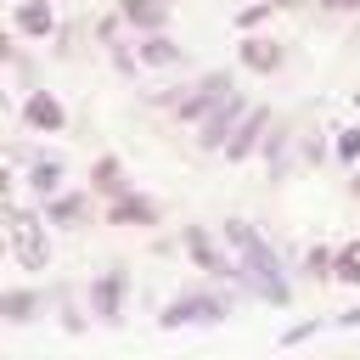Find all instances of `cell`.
<instances>
[{"label": "cell", "instance_id": "cell-23", "mask_svg": "<svg viewBox=\"0 0 360 360\" xmlns=\"http://www.w3.org/2000/svg\"><path fill=\"white\" fill-rule=\"evenodd\" d=\"M338 158L343 163H360V129H338Z\"/></svg>", "mask_w": 360, "mask_h": 360}, {"label": "cell", "instance_id": "cell-20", "mask_svg": "<svg viewBox=\"0 0 360 360\" xmlns=\"http://www.w3.org/2000/svg\"><path fill=\"white\" fill-rule=\"evenodd\" d=\"M332 259H338V248H321V242H315V248L304 253V270H309L315 281H332Z\"/></svg>", "mask_w": 360, "mask_h": 360}, {"label": "cell", "instance_id": "cell-25", "mask_svg": "<svg viewBox=\"0 0 360 360\" xmlns=\"http://www.w3.org/2000/svg\"><path fill=\"white\" fill-rule=\"evenodd\" d=\"M326 11H360V0H321Z\"/></svg>", "mask_w": 360, "mask_h": 360}, {"label": "cell", "instance_id": "cell-24", "mask_svg": "<svg viewBox=\"0 0 360 360\" xmlns=\"http://www.w3.org/2000/svg\"><path fill=\"white\" fill-rule=\"evenodd\" d=\"M332 321H338V326H349V332H354V326H360V304H354V309H343V315H332Z\"/></svg>", "mask_w": 360, "mask_h": 360}, {"label": "cell", "instance_id": "cell-17", "mask_svg": "<svg viewBox=\"0 0 360 360\" xmlns=\"http://www.w3.org/2000/svg\"><path fill=\"white\" fill-rule=\"evenodd\" d=\"M62 174H68V163H62L56 152H51V158L39 152V158L28 163V191H34L39 202H45V197H56V191H62Z\"/></svg>", "mask_w": 360, "mask_h": 360}, {"label": "cell", "instance_id": "cell-4", "mask_svg": "<svg viewBox=\"0 0 360 360\" xmlns=\"http://www.w3.org/2000/svg\"><path fill=\"white\" fill-rule=\"evenodd\" d=\"M231 90H236V79H231L225 68H214V73L191 79V84H186V90L174 96V107H169V112H174L180 124H202V118H208V112H214V107H219V101H225Z\"/></svg>", "mask_w": 360, "mask_h": 360}, {"label": "cell", "instance_id": "cell-19", "mask_svg": "<svg viewBox=\"0 0 360 360\" xmlns=\"http://www.w3.org/2000/svg\"><path fill=\"white\" fill-rule=\"evenodd\" d=\"M332 281L360 287V242H343V248H338V259H332Z\"/></svg>", "mask_w": 360, "mask_h": 360}, {"label": "cell", "instance_id": "cell-1", "mask_svg": "<svg viewBox=\"0 0 360 360\" xmlns=\"http://www.w3.org/2000/svg\"><path fill=\"white\" fill-rule=\"evenodd\" d=\"M225 248L242 259V292H253V298H264V304H276V309L292 304V281H287L276 248H270L248 219H225Z\"/></svg>", "mask_w": 360, "mask_h": 360}, {"label": "cell", "instance_id": "cell-2", "mask_svg": "<svg viewBox=\"0 0 360 360\" xmlns=\"http://www.w3.org/2000/svg\"><path fill=\"white\" fill-rule=\"evenodd\" d=\"M39 225H45V214L17 208V202L6 197V231H11V253H17L22 270H51V242H45Z\"/></svg>", "mask_w": 360, "mask_h": 360}, {"label": "cell", "instance_id": "cell-13", "mask_svg": "<svg viewBox=\"0 0 360 360\" xmlns=\"http://www.w3.org/2000/svg\"><path fill=\"white\" fill-rule=\"evenodd\" d=\"M11 34L51 39V34H56V6H51V0H17V6H11Z\"/></svg>", "mask_w": 360, "mask_h": 360}, {"label": "cell", "instance_id": "cell-5", "mask_svg": "<svg viewBox=\"0 0 360 360\" xmlns=\"http://www.w3.org/2000/svg\"><path fill=\"white\" fill-rule=\"evenodd\" d=\"M180 248H186V259H191L197 270H208V276H219V281H236V287H242V259L219 253V242L208 236V225H186V231H180Z\"/></svg>", "mask_w": 360, "mask_h": 360}, {"label": "cell", "instance_id": "cell-8", "mask_svg": "<svg viewBox=\"0 0 360 360\" xmlns=\"http://www.w3.org/2000/svg\"><path fill=\"white\" fill-rule=\"evenodd\" d=\"M158 219H163V202H158V197H146V191H124V197H112V202H107V225L152 231Z\"/></svg>", "mask_w": 360, "mask_h": 360}, {"label": "cell", "instance_id": "cell-14", "mask_svg": "<svg viewBox=\"0 0 360 360\" xmlns=\"http://www.w3.org/2000/svg\"><path fill=\"white\" fill-rule=\"evenodd\" d=\"M135 56H141V68H180L186 62V45L158 28V34H141L135 39Z\"/></svg>", "mask_w": 360, "mask_h": 360}, {"label": "cell", "instance_id": "cell-16", "mask_svg": "<svg viewBox=\"0 0 360 360\" xmlns=\"http://www.w3.org/2000/svg\"><path fill=\"white\" fill-rule=\"evenodd\" d=\"M39 309H45V298H39L34 287H6V292H0V321H6V326H28Z\"/></svg>", "mask_w": 360, "mask_h": 360}, {"label": "cell", "instance_id": "cell-11", "mask_svg": "<svg viewBox=\"0 0 360 360\" xmlns=\"http://www.w3.org/2000/svg\"><path fill=\"white\" fill-rule=\"evenodd\" d=\"M22 124L39 129V135H62V129H68V112H62V101H56L51 90H28V96H22Z\"/></svg>", "mask_w": 360, "mask_h": 360}, {"label": "cell", "instance_id": "cell-9", "mask_svg": "<svg viewBox=\"0 0 360 360\" xmlns=\"http://www.w3.org/2000/svg\"><path fill=\"white\" fill-rule=\"evenodd\" d=\"M236 62L248 68V73H281V62H287V45L281 39H270V34H242V45H236Z\"/></svg>", "mask_w": 360, "mask_h": 360}, {"label": "cell", "instance_id": "cell-18", "mask_svg": "<svg viewBox=\"0 0 360 360\" xmlns=\"http://www.w3.org/2000/svg\"><path fill=\"white\" fill-rule=\"evenodd\" d=\"M90 191H96V197H107V202H112V197H124V191H129V174H124V163H118V158H112V152H107V158H96V163H90Z\"/></svg>", "mask_w": 360, "mask_h": 360}, {"label": "cell", "instance_id": "cell-6", "mask_svg": "<svg viewBox=\"0 0 360 360\" xmlns=\"http://www.w3.org/2000/svg\"><path fill=\"white\" fill-rule=\"evenodd\" d=\"M124 298H129V270L124 264H107L96 281H90V315L101 326H118L124 321Z\"/></svg>", "mask_w": 360, "mask_h": 360}, {"label": "cell", "instance_id": "cell-7", "mask_svg": "<svg viewBox=\"0 0 360 360\" xmlns=\"http://www.w3.org/2000/svg\"><path fill=\"white\" fill-rule=\"evenodd\" d=\"M242 118H248V96H242V90H231V96H225V101L197 124V146H202V152H225V141L236 135V124H242Z\"/></svg>", "mask_w": 360, "mask_h": 360}, {"label": "cell", "instance_id": "cell-27", "mask_svg": "<svg viewBox=\"0 0 360 360\" xmlns=\"http://www.w3.org/2000/svg\"><path fill=\"white\" fill-rule=\"evenodd\" d=\"M169 6H174V0H169Z\"/></svg>", "mask_w": 360, "mask_h": 360}, {"label": "cell", "instance_id": "cell-22", "mask_svg": "<svg viewBox=\"0 0 360 360\" xmlns=\"http://www.w3.org/2000/svg\"><path fill=\"white\" fill-rule=\"evenodd\" d=\"M315 332H321V321H298V326H287V332H281V349H298V343H309Z\"/></svg>", "mask_w": 360, "mask_h": 360}, {"label": "cell", "instance_id": "cell-10", "mask_svg": "<svg viewBox=\"0 0 360 360\" xmlns=\"http://www.w3.org/2000/svg\"><path fill=\"white\" fill-rule=\"evenodd\" d=\"M270 124H276V118H270L264 107H248V118H242V124H236V135L225 141V163H242V158H253V152L264 146Z\"/></svg>", "mask_w": 360, "mask_h": 360}, {"label": "cell", "instance_id": "cell-12", "mask_svg": "<svg viewBox=\"0 0 360 360\" xmlns=\"http://www.w3.org/2000/svg\"><path fill=\"white\" fill-rule=\"evenodd\" d=\"M39 214H45V225L79 231V225L90 219V191H56V197H45V202H39Z\"/></svg>", "mask_w": 360, "mask_h": 360}, {"label": "cell", "instance_id": "cell-21", "mask_svg": "<svg viewBox=\"0 0 360 360\" xmlns=\"http://www.w3.org/2000/svg\"><path fill=\"white\" fill-rule=\"evenodd\" d=\"M270 11H281V6H276V0H253V6H242V11H236V28H242V34H253L259 22H270Z\"/></svg>", "mask_w": 360, "mask_h": 360}, {"label": "cell", "instance_id": "cell-15", "mask_svg": "<svg viewBox=\"0 0 360 360\" xmlns=\"http://www.w3.org/2000/svg\"><path fill=\"white\" fill-rule=\"evenodd\" d=\"M118 17L135 34H158V28H169V0H118Z\"/></svg>", "mask_w": 360, "mask_h": 360}, {"label": "cell", "instance_id": "cell-3", "mask_svg": "<svg viewBox=\"0 0 360 360\" xmlns=\"http://www.w3.org/2000/svg\"><path fill=\"white\" fill-rule=\"evenodd\" d=\"M225 315H231V298H219V292H180V298L163 304L158 326L163 332H186V326H219Z\"/></svg>", "mask_w": 360, "mask_h": 360}, {"label": "cell", "instance_id": "cell-26", "mask_svg": "<svg viewBox=\"0 0 360 360\" xmlns=\"http://www.w3.org/2000/svg\"><path fill=\"white\" fill-rule=\"evenodd\" d=\"M354 107H360V90H354Z\"/></svg>", "mask_w": 360, "mask_h": 360}]
</instances>
